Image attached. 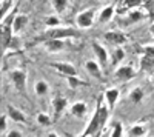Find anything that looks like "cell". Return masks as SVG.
I'll return each instance as SVG.
<instances>
[{"label": "cell", "mask_w": 154, "mask_h": 137, "mask_svg": "<svg viewBox=\"0 0 154 137\" xmlns=\"http://www.w3.org/2000/svg\"><path fill=\"white\" fill-rule=\"evenodd\" d=\"M109 106L106 105L105 99L102 97L100 100L97 102V106H96V111L94 114L91 116L88 122V126L83 129V132L80 134V137H94V135H100L102 132L105 131V126H106V122L109 119Z\"/></svg>", "instance_id": "1"}, {"label": "cell", "mask_w": 154, "mask_h": 137, "mask_svg": "<svg viewBox=\"0 0 154 137\" xmlns=\"http://www.w3.org/2000/svg\"><path fill=\"white\" fill-rule=\"evenodd\" d=\"M71 37H80V32L77 31V29H74V28L60 26V28H48L38 40H48V39L65 40V39H71Z\"/></svg>", "instance_id": "2"}, {"label": "cell", "mask_w": 154, "mask_h": 137, "mask_svg": "<svg viewBox=\"0 0 154 137\" xmlns=\"http://www.w3.org/2000/svg\"><path fill=\"white\" fill-rule=\"evenodd\" d=\"M94 17H96V9L94 8H88L79 12L75 17V25L80 29H88L94 25Z\"/></svg>", "instance_id": "3"}, {"label": "cell", "mask_w": 154, "mask_h": 137, "mask_svg": "<svg viewBox=\"0 0 154 137\" xmlns=\"http://www.w3.org/2000/svg\"><path fill=\"white\" fill-rule=\"evenodd\" d=\"M11 82L14 85V88L19 93L26 91V82H28V71L26 69H14L9 72Z\"/></svg>", "instance_id": "4"}, {"label": "cell", "mask_w": 154, "mask_h": 137, "mask_svg": "<svg viewBox=\"0 0 154 137\" xmlns=\"http://www.w3.org/2000/svg\"><path fill=\"white\" fill-rule=\"evenodd\" d=\"M103 39H105L108 43L114 45V46H122V45H125L128 40H130V37H128L126 32H123V31L111 29V31H106V32L103 34Z\"/></svg>", "instance_id": "5"}, {"label": "cell", "mask_w": 154, "mask_h": 137, "mask_svg": "<svg viewBox=\"0 0 154 137\" xmlns=\"http://www.w3.org/2000/svg\"><path fill=\"white\" fill-rule=\"evenodd\" d=\"M136 77V69L131 65H120L114 71V79L117 82H128Z\"/></svg>", "instance_id": "6"}, {"label": "cell", "mask_w": 154, "mask_h": 137, "mask_svg": "<svg viewBox=\"0 0 154 137\" xmlns=\"http://www.w3.org/2000/svg\"><path fill=\"white\" fill-rule=\"evenodd\" d=\"M51 68H54L59 74H62V76L65 77H74L77 76V69L72 63H69V62H53V63H49Z\"/></svg>", "instance_id": "7"}, {"label": "cell", "mask_w": 154, "mask_h": 137, "mask_svg": "<svg viewBox=\"0 0 154 137\" xmlns=\"http://www.w3.org/2000/svg\"><path fill=\"white\" fill-rule=\"evenodd\" d=\"M91 48H93V53H94L97 62H99L102 66H106L108 62H109V54L106 51V48L103 45H100L97 40H93L91 42Z\"/></svg>", "instance_id": "8"}, {"label": "cell", "mask_w": 154, "mask_h": 137, "mask_svg": "<svg viewBox=\"0 0 154 137\" xmlns=\"http://www.w3.org/2000/svg\"><path fill=\"white\" fill-rule=\"evenodd\" d=\"M149 17L148 11L142 9V8H136V9H131L126 12L125 16V25H131V23H137V22H142L143 19Z\"/></svg>", "instance_id": "9"}, {"label": "cell", "mask_w": 154, "mask_h": 137, "mask_svg": "<svg viewBox=\"0 0 154 137\" xmlns=\"http://www.w3.org/2000/svg\"><path fill=\"white\" fill-rule=\"evenodd\" d=\"M6 116H8L12 122H16V123L28 125V117H26V114H25L23 111H20L19 108L12 106V105H9V106L6 108Z\"/></svg>", "instance_id": "10"}, {"label": "cell", "mask_w": 154, "mask_h": 137, "mask_svg": "<svg viewBox=\"0 0 154 137\" xmlns=\"http://www.w3.org/2000/svg\"><path fill=\"white\" fill-rule=\"evenodd\" d=\"M68 108V99L65 96H56L53 99V109H54V119H59L65 109Z\"/></svg>", "instance_id": "11"}, {"label": "cell", "mask_w": 154, "mask_h": 137, "mask_svg": "<svg viewBox=\"0 0 154 137\" xmlns=\"http://www.w3.org/2000/svg\"><path fill=\"white\" fill-rule=\"evenodd\" d=\"M43 48L49 54H57V53L63 51L65 42L60 40V39H48V40H43Z\"/></svg>", "instance_id": "12"}, {"label": "cell", "mask_w": 154, "mask_h": 137, "mask_svg": "<svg viewBox=\"0 0 154 137\" xmlns=\"http://www.w3.org/2000/svg\"><path fill=\"white\" fill-rule=\"evenodd\" d=\"M85 68H86V71L91 74L94 79L103 80V71H102V65L99 63L97 60H86V62H85Z\"/></svg>", "instance_id": "13"}, {"label": "cell", "mask_w": 154, "mask_h": 137, "mask_svg": "<svg viewBox=\"0 0 154 137\" xmlns=\"http://www.w3.org/2000/svg\"><path fill=\"white\" fill-rule=\"evenodd\" d=\"M28 20H29V17H28L26 14H22V12H19V14L14 17V20H12V31H14V34L19 35L25 28H26Z\"/></svg>", "instance_id": "14"}, {"label": "cell", "mask_w": 154, "mask_h": 137, "mask_svg": "<svg viewBox=\"0 0 154 137\" xmlns=\"http://www.w3.org/2000/svg\"><path fill=\"white\" fill-rule=\"evenodd\" d=\"M119 97H120V91H119L117 88H108V90L105 91L103 99H105V102H106V105L109 106L111 111L114 109L116 103H117V100H119Z\"/></svg>", "instance_id": "15"}, {"label": "cell", "mask_w": 154, "mask_h": 137, "mask_svg": "<svg viewBox=\"0 0 154 137\" xmlns=\"http://www.w3.org/2000/svg\"><path fill=\"white\" fill-rule=\"evenodd\" d=\"M69 113H71V116H74L77 119H83L88 113V105L85 102H74L69 106Z\"/></svg>", "instance_id": "16"}, {"label": "cell", "mask_w": 154, "mask_h": 137, "mask_svg": "<svg viewBox=\"0 0 154 137\" xmlns=\"http://www.w3.org/2000/svg\"><path fill=\"white\" fill-rule=\"evenodd\" d=\"M114 14H116V6L114 5H106L99 12V22L100 23H108L114 19Z\"/></svg>", "instance_id": "17"}, {"label": "cell", "mask_w": 154, "mask_h": 137, "mask_svg": "<svg viewBox=\"0 0 154 137\" xmlns=\"http://www.w3.org/2000/svg\"><path fill=\"white\" fill-rule=\"evenodd\" d=\"M125 60V51H123V48L122 46H116L114 48V51L111 54V65L112 66H120V63Z\"/></svg>", "instance_id": "18"}, {"label": "cell", "mask_w": 154, "mask_h": 137, "mask_svg": "<svg viewBox=\"0 0 154 137\" xmlns=\"http://www.w3.org/2000/svg\"><path fill=\"white\" fill-rule=\"evenodd\" d=\"M148 132V126L145 123H136L130 128V135L131 137H145Z\"/></svg>", "instance_id": "19"}, {"label": "cell", "mask_w": 154, "mask_h": 137, "mask_svg": "<svg viewBox=\"0 0 154 137\" xmlns=\"http://www.w3.org/2000/svg\"><path fill=\"white\" fill-rule=\"evenodd\" d=\"M143 96H145L143 90L140 88V86H136V88H133V90L130 91V94H128V99H130L131 103H140V102H142V99H143Z\"/></svg>", "instance_id": "20"}, {"label": "cell", "mask_w": 154, "mask_h": 137, "mask_svg": "<svg viewBox=\"0 0 154 137\" xmlns=\"http://www.w3.org/2000/svg\"><path fill=\"white\" fill-rule=\"evenodd\" d=\"M143 3H145V0H122V8L125 12H128L136 8H142Z\"/></svg>", "instance_id": "21"}, {"label": "cell", "mask_w": 154, "mask_h": 137, "mask_svg": "<svg viewBox=\"0 0 154 137\" xmlns=\"http://www.w3.org/2000/svg\"><path fill=\"white\" fill-rule=\"evenodd\" d=\"M34 91H35L37 96L43 97V96H46V94L49 93V85H48L45 80H37L35 85H34Z\"/></svg>", "instance_id": "22"}, {"label": "cell", "mask_w": 154, "mask_h": 137, "mask_svg": "<svg viewBox=\"0 0 154 137\" xmlns=\"http://www.w3.org/2000/svg\"><path fill=\"white\" fill-rule=\"evenodd\" d=\"M45 25H46V28H60V25H62V19L59 16H48L45 17Z\"/></svg>", "instance_id": "23"}, {"label": "cell", "mask_w": 154, "mask_h": 137, "mask_svg": "<svg viewBox=\"0 0 154 137\" xmlns=\"http://www.w3.org/2000/svg\"><path fill=\"white\" fill-rule=\"evenodd\" d=\"M123 131H125V128H123L122 123L114 122L111 129H109V137H123Z\"/></svg>", "instance_id": "24"}, {"label": "cell", "mask_w": 154, "mask_h": 137, "mask_svg": "<svg viewBox=\"0 0 154 137\" xmlns=\"http://www.w3.org/2000/svg\"><path fill=\"white\" fill-rule=\"evenodd\" d=\"M35 120L40 126H49L51 123H53V119H51V116L46 114V113H37Z\"/></svg>", "instance_id": "25"}, {"label": "cell", "mask_w": 154, "mask_h": 137, "mask_svg": "<svg viewBox=\"0 0 154 137\" xmlns=\"http://www.w3.org/2000/svg\"><path fill=\"white\" fill-rule=\"evenodd\" d=\"M69 5V0H53V8L57 14H62V12H65L66 8Z\"/></svg>", "instance_id": "26"}, {"label": "cell", "mask_w": 154, "mask_h": 137, "mask_svg": "<svg viewBox=\"0 0 154 137\" xmlns=\"http://www.w3.org/2000/svg\"><path fill=\"white\" fill-rule=\"evenodd\" d=\"M66 80H68V86H69V88H72V90L79 88V86H83V85H86V82H85V80L79 79L77 76H74V77H66Z\"/></svg>", "instance_id": "27"}, {"label": "cell", "mask_w": 154, "mask_h": 137, "mask_svg": "<svg viewBox=\"0 0 154 137\" xmlns=\"http://www.w3.org/2000/svg\"><path fill=\"white\" fill-rule=\"evenodd\" d=\"M143 57H148V59H154V45H148L143 48Z\"/></svg>", "instance_id": "28"}, {"label": "cell", "mask_w": 154, "mask_h": 137, "mask_svg": "<svg viewBox=\"0 0 154 137\" xmlns=\"http://www.w3.org/2000/svg\"><path fill=\"white\" fill-rule=\"evenodd\" d=\"M8 116H2V119H0V131H2L3 134L6 132V129H8Z\"/></svg>", "instance_id": "29"}, {"label": "cell", "mask_w": 154, "mask_h": 137, "mask_svg": "<svg viewBox=\"0 0 154 137\" xmlns=\"http://www.w3.org/2000/svg\"><path fill=\"white\" fill-rule=\"evenodd\" d=\"M6 137H23V134H22L19 129H11V131L6 134Z\"/></svg>", "instance_id": "30"}, {"label": "cell", "mask_w": 154, "mask_h": 137, "mask_svg": "<svg viewBox=\"0 0 154 137\" xmlns=\"http://www.w3.org/2000/svg\"><path fill=\"white\" fill-rule=\"evenodd\" d=\"M46 137H60V135H59L57 132H54V131H51V132L46 134Z\"/></svg>", "instance_id": "31"}, {"label": "cell", "mask_w": 154, "mask_h": 137, "mask_svg": "<svg viewBox=\"0 0 154 137\" xmlns=\"http://www.w3.org/2000/svg\"><path fill=\"white\" fill-rule=\"evenodd\" d=\"M100 137H109V129H106V128H105V131L100 134Z\"/></svg>", "instance_id": "32"}, {"label": "cell", "mask_w": 154, "mask_h": 137, "mask_svg": "<svg viewBox=\"0 0 154 137\" xmlns=\"http://www.w3.org/2000/svg\"><path fill=\"white\" fill-rule=\"evenodd\" d=\"M149 32H151V35L154 37V22H152V23L149 25Z\"/></svg>", "instance_id": "33"}]
</instances>
